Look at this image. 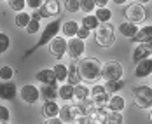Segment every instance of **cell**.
Instances as JSON below:
<instances>
[{"instance_id": "obj_44", "label": "cell", "mask_w": 152, "mask_h": 124, "mask_svg": "<svg viewBox=\"0 0 152 124\" xmlns=\"http://www.w3.org/2000/svg\"><path fill=\"white\" fill-rule=\"evenodd\" d=\"M107 4H108V0H94L96 7H107Z\"/></svg>"}, {"instance_id": "obj_9", "label": "cell", "mask_w": 152, "mask_h": 124, "mask_svg": "<svg viewBox=\"0 0 152 124\" xmlns=\"http://www.w3.org/2000/svg\"><path fill=\"white\" fill-rule=\"evenodd\" d=\"M21 98H23V101H26V103H37L39 100H40V91H39V88L37 86H33V84H26V86H23L21 88Z\"/></svg>"}, {"instance_id": "obj_27", "label": "cell", "mask_w": 152, "mask_h": 124, "mask_svg": "<svg viewBox=\"0 0 152 124\" xmlns=\"http://www.w3.org/2000/svg\"><path fill=\"white\" fill-rule=\"evenodd\" d=\"M82 26L84 28H88V30H96L98 28V19L94 18V14H88L82 18Z\"/></svg>"}, {"instance_id": "obj_30", "label": "cell", "mask_w": 152, "mask_h": 124, "mask_svg": "<svg viewBox=\"0 0 152 124\" xmlns=\"http://www.w3.org/2000/svg\"><path fill=\"white\" fill-rule=\"evenodd\" d=\"M107 124H122V115L121 112H108V115L105 117Z\"/></svg>"}, {"instance_id": "obj_4", "label": "cell", "mask_w": 152, "mask_h": 124, "mask_svg": "<svg viewBox=\"0 0 152 124\" xmlns=\"http://www.w3.org/2000/svg\"><path fill=\"white\" fill-rule=\"evenodd\" d=\"M94 40L100 47H110L115 42V33H114V26L103 23L102 26H98L94 30Z\"/></svg>"}, {"instance_id": "obj_6", "label": "cell", "mask_w": 152, "mask_h": 124, "mask_svg": "<svg viewBox=\"0 0 152 124\" xmlns=\"http://www.w3.org/2000/svg\"><path fill=\"white\" fill-rule=\"evenodd\" d=\"M124 16H126V21L138 25V23L145 21V18H147V11H145V7H143L142 4L133 2V4H129V5L124 9Z\"/></svg>"}, {"instance_id": "obj_25", "label": "cell", "mask_w": 152, "mask_h": 124, "mask_svg": "<svg viewBox=\"0 0 152 124\" xmlns=\"http://www.w3.org/2000/svg\"><path fill=\"white\" fill-rule=\"evenodd\" d=\"M58 96H60L61 100H65V101H70L74 98V86H70V84L60 86L58 88Z\"/></svg>"}, {"instance_id": "obj_42", "label": "cell", "mask_w": 152, "mask_h": 124, "mask_svg": "<svg viewBox=\"0 0 152 124\" xmlns=\"http://www.w3.org/2000/svg\"><path fill=\"white\" fill-rule=\"evenodd\" d=\"M46 124H65L63 121H61L60 117H53V119H47Z\"/></svg>"}, {"instance_id": "obj_38", "label": "cell", "mask_w": 152, "mask_h": 124, "mask_svg": "<svg viewBox=\"0 0 152 124\" xmlns=\"http://www.w3.org/2000/svg\"><path fill=\"white\" fill-rule=\"evenodd\" d=\"M9 117H11V112L7 107L0 105V123H9Z\"/></svg>"}, {"instance_id": "obj_3", "label": "cell", "mask_w": 152, "mask_h": 124, "mask_svg": "<svg viewBox=\"0 0 152 124\" xmlns=\"http://www.w3.org/2000/svg\"><path fill=\"white\" fill-rule=\"evenodd\" d=\"M135 105L140 109H152V88L142 84V86H135L131 89Z\"/></svg>"}, {"instance_id": "obj_1", "label": "cell", "mask_w": 152, "mask_h": 124, "mask_svg": "<svg viewBox=\"0 0 152 124\" xmlns=\"http://www.w3.org/2000/svg\"><path fill=\"white\" fill-rule=\"evenodd\" d=\"M80 79L84 80H98L102 79V63L96 58H82L77 65Z\"/></svg>"}, {"instance_id": "obj_39", "label": "cell", "mask_w": 152, "mask_h": 124, "mask_svg": "<svg viewBox=\"0 0 152 124\" xmlns=\"http://www.w3.org/2000/svg\"><path fill=\"white\" fill-rule=\"evenodd\" d=\"M89 33H91V31L88 30V28H84V26H79V30H77L75 39H79V40H86V39L89 37Z\"/></svg>"}, {"instance_id": "obj_48", "label": "cell", "mask_w": 152, "mask_h": 124, "mask_svg": "<svg viewBox=\"0 0 152 124\" xmlns=\"http://www.w3.org/2000/svg\"><path fill=\"white\" fill-rule=\"evenodd\" d=\"M44 2H53V0H44Z\"/></svg>"}, {"instance_id": "obj_10", "label": "cell", "mask_w": 152, "mask_h": 124, "mask_svg": "<svg viewBox=\"0 0 152 124\" xmlns=\"http://www.w3.org/2000/svg\"><path fill=\"white\" fill-rule=\"evenodd\" d=\"M151 54H152V42H140L133 51V61L138 63L142 60H147V58H151Z\"/></svg>"}, {"instance_id": "obj_50", "label": "cell", "mask_w": 152, "mask_h": 124, "mask_svg": "<svg viewBox=\"0 0 152 124\" xmlns=\"http://www.w3.org/2000/svg\"><path fill=\"white\" fill-rule=\"evenodd\" d=\"M0 2H4V0H0Z\"/></svg>"}, {"instance_id": "obj_5", "label": "cell", "mask_w": 152, "mask_h": 124, "mask_svg": "<svg viewBox=\"0 0 152 124\" xmlns=\"http://www.w3.org/2000/svg\"><path fill=\"white\" fill-rule=\"evenodd\" d=\"M122 74H124V68L119 61L115 60H110L107 63H102V79L105 82H114V80H121Z\"/></svg>"}, {"instance_id": "obj_36", "label": "cell", "mask_w": 152, "mask_h": 124, "mask_svg": "<svg viewBox=\"0 0 152 124\" xmlns=\"http://www.w3.org/2000/svg\"><path fill=\"white\" fill-rule=\"evenodd\" d=\"M93 100H94V103H96L98 107H103V105L108 103L110 96H108V93H103V94H96V96H93Z\"/></svg>"}, {"instance_id": "obj_21", "label": "cell", "mask_w": 152, "mask_h": 124, "mask_svg": "<svg viewBox=\"0 0 152 124\" xmlns=\"http://www.w3.org/2000/svg\"><path fill=\"white\" fill-rule=\"evenodd\" d=\"M77 30H79V23H77V21H66V23L61 25V31H63L65 37H70V39L75 37Z\"/></svg>"}, {"instance_id": "obj_2", "label": "cell", "mask_w": 152, "mask_h": 124, "mask_svg": "<svg viewBox=\"0 0 152 124\" xmlns=\"http://www.w3.org/2000/svg\"><path fill=\"white\" fill-rule=\"evenodd\" d=\"M60 30H61V21L56 18V21H51L46 28H44V31H42V37L37 40V44L31 47V49H28V51H26V54H25V56H30L35 49H39V47H42V46H46V44H49V42H51L54 37H58V31H60Z\"/></svg>"}, {"instance_id": "obj_7", "label": "cell", "mask_w": 152, "mask_h": 124, "mask_svg": "<svg viewBox=\"0 0 152 124\" xmlns=\"http://www.w3.org/2000/svg\"><path fill=\"white\" fill-rule=\"evenodd\" d=\"M84 51H86V44H84V40L70 39V40L66 42V54H68L72 60H79V58H82Z\"/></svg>"}, {"instance_id": "obj_23", "label": "cell", "mask_w": 152, "mask_h": 124, "mask_svg": "<svg viewBox=\"0 0 152 124\" xmlns=\"http://www.w3.org/2000/svg\"><path fill=\"white\" fill-rule=\"evenodd\" d=\"M53 72H54L58 82H65V80H66V75H68V66L63 65V63H58V65L53 66Z\"/></svg>"}, {"instance_id": "obj_33", "label": "cell", "mask_w": 152, "mask_h": 124, "mask_svg": "<svg viewBox=\"0 0 152 124\" xmlns=\"http://www.w3.org/2000/svg\"><path fill=\"white\" fill-rule=\"evenodd\" d=\"M9 46H11V39H9V35L0 31V54H4V53L9 49Z\"/></svg>"}, {"instance_id": "obj_20", "label": "cell", "mask_w": 152, "mask_h": 124, "mask_svg": "<svg viewBox=\"0 0 152 124\" xmlns=\"http://www.w3.org/2000/svg\"><path fill=\"white\" fill-rule=\"evenodd\" d=\"M60 119L63 123H70V121H75L77 114H75V109L74 107H70V105H65V107H61L60 109Z\"/></svg>"}, {"instance_id": "obj_22", "label": "cell", "mask_w": 152, "mask_h": 124, "mask_svg": "<svg viewBox=\"0 0 152 124\" xmlns=\"http://www.w3.org/2000/svg\"><path fill=\"white\" fill-rule=\"evenodd\" d=\"M66 80H68V84L70 86H77L82 79H80V74H79V68H77V65H70L68 66V75H66Z\"/></svg>"}, {"instance_id": "obj_12", "label": "cell", "mask_w": 152, "mask_h": 124, "mask_svg": "<svg viewBox=\"0 0 152 124\" xmlns=\"http://www.w3.org/2000/svg\"><path fill=\"white\" fill-rule=\"evenodd\" d=\"M135 75L140 79L147 77V75H152V58H147V60H142V61L137 63Z\"/></svg>"}, {"instance_id": "obj_37", "label": "cell", "mask_w": 152, "mask_h": 124, "mask_svg": "<svg viewBox=\"0 0 152 124\" xmlns=\"http://www.w3.org/2000/svg\"><path fill=\"white\" fill-rule=\"evenodd\" d=\"M40 30V21H35V19H30V23H28V26H26V31L33 35V33H37V31Z\"/></svg>"}, {"instance_id": "obj_29", "label": "cell", "mask_w": 152, "mask_h": 124, "mask_svg": "<svg viewBox=\"0 0 152 124\" xmlns=\"http://www.w3.org/2000/svg\"><path fill=\"white\" fill-rule=\"evenodd\" d=\"M105 91L108 94H114V93H117V91H121L122 88H124V82L122 80H114V82H105Z\"/></svg>"}, {"instance_id": "obj_15", "label": "cell", "mask_w": 152, "mask_h": 124, "mask_svg": "<svg viewBox=\"0 0 152 124\" xmlns=\"http://www.w3.org/2000/svg\"><path fill=\"white\" fill-rule=\"evenodd\" d=\"M37 80L39 82H44V84H49V86H58V80H56V75L51 68H46V70H40L37 74Z\"/></svg>"}, {"instance_id": "obj_49", "label": "cell", "mask_w": 152, "mask_h": 124, "mask_svg": "<svg viewBox=\"0 0 152 124\" xmlns=\"http://www.w3.org/2000/svg\"><path fill=\"white\" fill-rule=\"evenodd\" d=\"M0 124H9V123H0Z\"/></svg>"}, {"instance_id": "obj_35", "label": "cell", "mask_w": 152, "mask_h": 124, "mask_svg": "<svg viewBox=\"0 0 152 124\" xmlns=\"http://www.w3.org/2000/svg\"><path fill=\"white\" fill-rule=\"evenodd\" d=\"M65 9H66L68 12H79V11H80L79 0H65Z\"/></svg>"}, {"instance_id": "obj_8", "label": "cell", "mask_w": 152, "mask_h": 124, "mask_svg": "<svg viewBox=\"0 0 152 124\" xmlns=\"http://www.w3.org/2000/svg\"><path fill=\"white\" fill-rule=\"evenodd\" d=\"M49 51L54 58L61 60L65 54H66V40L63 37H54L51 42H49Z\"/></svg>"}, {"instance_id": "obj_18", "label": "cell", "mask_w": 152, "mask_h": 124, "mask_svg": "<svg viewBox=\"0 0 152 124\" xmlns=\"http://www.w3.org/2000/svg\"><path fill=\"white\" fill-rule=\"evenodd\" d=\"M107 107H108L110 112H121V110H124V107H126V101H124L122 96H110Z\"/></svg>"}, {"instance_id": "obj_24", "label": "cell", "mask_w": 152, "mask_h": 124, "mask_svg": "<svg viewBox=\"0 0 152 124\" xmlns=\"http://www.w3.org/2000/svg\"><path fill=\"white\" fill-rule=\"evenodd\" d=\"M89 94H91V91H89L86 86H82V84L74 86V98H77L79 101H86V100L89 98Z\"/></svg>"}, {"instance_id": "obj_13", "label": "cell", "mask_w": 152, "mask_h": 124, "mask_svg": "<svg viewBox=\"0 0 152 124\" xmlns=\"http://www.w3.org/2000/svg\"><path fill=\"white\" fill-rule=\"evenodd\" d=\"M16 84L14 82H0V98L2 100H14L16 96Z\"/></svg>"}, {"instance_id": "obj_31", "label": "cell", "mask_w": 152, "mask_h": 124, "mask_svg": "<svg viewBox=\"0 0 152 124\" xmlns=\"http://www.w3.org/2000/svg\"><path fill=\"white\" fill-rule=\"evenodd\" d=\"M7 4H9V7L12 11H16V12H21L26 7V0H7Z\"/></svg>"}, {"instance_id": "obj_34", "label": "cell", "mask_w": 152, "mask_h": 124, "mask_svg": "<svg viewBox=\"0 0 152 124\" xmlns=\"http://www.w3.org/2000/svg\"><path fill=\"white\" fill-rule=\"evenodd\" d=\"M79 5H80V11L84 12H93L94 11V0H79Z\"/></svg>"}, {"instance_id": "obj_26", "label": "cell", "mask_w": 152, "mask_h": 124, "mask_svg": "<svg viewBox=\"0 0 152 124\" xmlns=\"http://www.w3.org/2000/svg\"><path fill=\"white\" fill-rule=\"evenodd\" d=\"M94 18L98 19V23H108L112 19V11H108L107 7H98Z\"/></svg>"}, {"instance_id": "obj_16", "label": "cell", "mask_w": 152, "mask_h": 124, "mask_svg": "<svg viewBox=\"0 0 152 124\" xmlns=\"http://www.w3.org/2000/svg\"><path fill=\"white\" fill-rule=\"evenodd\" d=\"M58 114H60V107H58L56 101H44V105H42V115L46 119L58 117Z\"/></svg>"}, {"instance_id": "obj_43", "label": "cell", "mask_w": 152, "mask_h": 124, "mask_svg": "<svg viewBox=\"0 0 152 124\" xmlns=\"http://www.w3.org/2000/svg\"><path fill=\"white\" fill-rule=\"evenodd\" d=\"M30 19H35V21H40V19H42V16H40V12H39V11H33V12L30 14Z\"/></svg>"}, {"instance_id": "obj_11", "label": "cell", "mask_w": 152, "mask_h": 124, "mask_svg": "<svg viewBox=\"0 0 152 124\" xmlns=\"http://www.w3.org/2000/svg\"><path fill=\"white\" fill-rule=\"evenodd\" d=\"M37 11L40 12L42 18H53V16H56V18H58V14H60V2H58V0L44 2V4H42V7H40V9H37Z\"/></svg>"}, {"instance_id": "obj_45", "label": "cell", "mask_w": 152, "mask_h": 124, "mask_svg": "<svg viewBox=\"0 0 152 124\" xmlns=\"http://www.w3.org/2000/svg\"><path fill=\"white\" fill-rule=\"evenodd\" d=\"M135 2H137V4H142V5H145V4H149L151 0H135Z\"/></svg>"}, {"instance_id": "obj_19", "label": "cell", "mask_w": 152, "mask_h": 124, "mask_svg": "<svg viewBox=\"0 0 152 124\" xmlns=\"http://www.w3.org/2000/svg\"><path fill=\"white\" fill-rule=\"evenodd\" d=\"M119 31H121V35H124V37L133 39V37L137 35V31H138V26L135 25V23L124 21V23H121V25H119Z\"/></svg>"}, {"instance_id": "obj_46", "label": "cell", "mask_w": 152, "mask_h": 124, "mask_svg": "<svg viewBox=\"0 0 152 124\" xmlns=\"http://www.w3.org/2000/svg\"><path fill=\"white\" fill-rule=\"evenodd\" d=\"M114 4H117V5H122V4H126V0H112Z\"/></svg>"}, {"instance_id": "obj_17", "label": "cell", "mask_w": 152, "mask_h": 124, "mask_svg": "<svg viewBox=\"0 0 152 124\" xmlns=\"http://www.w3.org/2000/svg\"><path fill=\"white\" fill-rule=\"evenodd\" d=\"M133 42H152V25L151 26H142L140 30L137 31V35L133 37Z\"/></svg>"}, {"instance_id": "obj_40", "label": "cell", "mask_w": 152, "mask_h": 124, "mask_svg": "<svg viewBox=\"0 0 152 124\" xmlns=\"http://www.w3.org/2000/svg\"><path fill=\"white\" fill-rule=\"evenodd\" d=\"M42 4H44V0H26V5L33 9V11H37V9H40L42 7Z\"/></svg>"}, {"instance_id": "obj_14", "label": "cell", "mask_w": 152, "mask_h": 124, "mask_svg": "<svg viewBox=\"0 0 152 124\" xmlns=\"http://www.w3.org/2000/svg\"><path fill=\"white\" fill-rule=\"evenodd\" d=\"M39 91H40V98H42L44 101H56V96H58V86L42 84V88H40Z\"/></svg>"}, {"instance_id": "obj_32", "label": "cell", "mask_w": 152, "mask_h": 124, "mask_svg": "<svg viewBox=\"0 0 152 124\" xmlns=\"http://www.w3.org/2000/svg\"><path fill=\"white\" fill-rule=\"evenodd\" d=\"M12 77H14V70H12L11 66H7V65H5V66H2V68H0V79H2L4 82L11 80Z\"/></svg>"}, {"instance_id": "obj_47", "label": "cell", "mask_w": 152, "mask_h": 124, "mask_svg": "<svg viewBox=\"0 0 152 124\" xmlns=\"http://www.w3.org/2000/svg\"><path fill=\"white\" fill-rule=\"evenodd\" d=\"M149 117H151V121H152V109H151V112H149Z\"/></svg>"}, {"instance_id": "obj_41", "label": "cell", "mask_w": 152, "mask_h": 124, "mask_svg": "<svg viewBox=\"0 0 152 124\" xmlns=\"http://www.w3.org/2000/svg\"><path fill=\"white\" fill-rule=\"evenodd\" d=\"M103 93H107L103 86H94V88L91 89V96H96V94H103Z\"/></svg>"}, {"instance_id": "obj_28", "label": "cell", "mask_w": 152, "mask_h": 124, "mask_svg": "<svg viewBox=\"0 0 152 124\" xmlns=\"http://www.w3.org/2000/svg\"><path fill=\"white\" fill-rule=\"evenodd\" d=\"M14 23H16V26H19V28H26L28 23H30V14L28 12H18L14 18Z\"/></svg>"}]
</instances>
